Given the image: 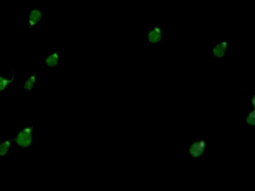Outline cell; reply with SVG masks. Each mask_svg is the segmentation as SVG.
I'll return each instance as SVG.
<instances>
[{
  "label": "cell",
  "instance_id": "cell-2",
  "mask_svg": "<svg viewBox=\"0 0 255 191\" xmlns=\"http://www.w3.org/2000/svg\"><path fill=\"white\" fill-rule=\"evenodd\" d=\"M207 142L202 138L194 140L187 147V156L190 159H198L206 153Z\"/></svg>",
  "mask_w": 255,
  "mask_h": 191
},
{
  "label": "cell",
  "instance_id": "cell-10",
  "mask_svg": "<svg viewBox=\"0 0 255 191\" xmlns=\"http://www.w3.org/2000/svg\"><path fill=\"white\" fill-rule=\"evenodd\" d=\"M245 124L247 126L254 128L255 125V107H252L250 110H248L245 116Z\"/></svg>",
  "mask_w": 255,
  "mask_h": 191
},
{
  "label": "cell",
  "instance_id": "cell-8",
  "mask_svg": "<svg viewBox=\"0 0 255 191\" xmlns=\"http://www.w3.org/2000/svg\"><path fill=\"white\" fill-rule=\"evenodd\" d=\"M38 71L35 70L23 83V89L26 92H32L35 89V85L38 82Z\"/></svg>",
  "mask_w": 255,
  "mask_h": 191
},
{
  "label": "cell",
  "instance_id": "cell-1",
  "mask_svg": "<svg viewBox=\"0 0 255 191\" xmlns=\"http://www.w3.org/2000/svg\"><path fill=\"white\" fill-rule=\"evenodd\" d=\"M13 143L23 150L29 149L35 141V125H23L16 132V137L12 138Z\"/></svg>",
  "mask_w": 255,
  "mask_h": 191
},
{
  "label": "cell",
  "instance_id": "cell-3",
  "mask_svg": "<svg viewBox=\"0 0 255 191\" xmlns=\"http://www.w3.org/2000/svg\"><path fill=\"white\" fill-rule=\"evenodd\" d=\"M147 42L152 46H156L164 40V28L161 25H155L147 32Z\"/></svg>",
  "mask_w": 255,
  "mask_h": 191
},
{
  "label": "cell",
  "instance_id": "cell-11",
  "mask_svg": "<svg viewBox=\"0 0 255 191\" xmlns=\"http://www.w3.org/2000/svg\"><path fill=\"white\" fill-rule=\"evenodd\" d=\"M255 95L254 94L252 98V107H255Z\"/></svg>",
  "mask_w": 255,
  "mask_h": 191
},
{
  "label": "cell",
  "instance_id": "cell-5",
  "mask_svg": "<svg viewBox=\"0 0 255 191\" xmlns=\"http://www.w3.org/2000/svg\"><path fill=\"white\" fill-rule=\"evenodd\" d=\"M228 40H221L215 43L211 49V56L216 59H223L228 55Z\"/></svg>",
  "mask_w": 255,
  "mask_h": 191
},
{
  "label": "cell",
  "instance_id": "cell-6",
  "mask_svg": "<svg viewBox=\"0 0 255 191\" xmlns=\"http://www.w3.org/2000/svg\"><path fill=\"white\" fill-rule=\"evenodd\" d=\"M17 81V71L13 70L12 74L5 77L3 73H0V94L5 92Z\"/></svg>",
  "mask_w": 255,
  "mask_h": 191
},
{
  "label": "cell",
  "instance_id": "cell-4",
  "mask_svg": "<svg viewBox=\"0 0 255 191\" xmlns=\"http://www.w3.org/2000/svg\"><path fill=\"white\" fill-rule=\"evenodd\" d=\"M44 12L40 8H33L28 13V30L38 28L44 19Z\"/></svg>",
  "mask_w": 255,
  "mask_h": 191
},
{
  "label": "cell",
  "instance_id": "cell-7",
  "mask_svg": "<svg viewBox=\"0 0 255 191\" xmlns=\"http://www.w3.org/2000/svg\"><path fill=\"white\" fill-rule=\"evenodd\" d=\"M44 63L47 67L57 68L60 63V49H56V50L49 53L44 58Z\"/></svg>",
  "mask_w": 255,
  "mask_h": 191
},
{
  "label": "cell",
  "instance_id": "cell-9",
  "mask_svg": "<svg viewBox=\"0 0 255 191\" xmlns=\"http://www.w3.org/2000/svg\"><path fill=\"white\" fill-rule=\"evenodd\" d=\"M14 143L12 138L6 139L0 143V157H5L11 152Z\"/></svg>",
  "mask_w": 255,
  "mask_h": 191
}]
</instances>
